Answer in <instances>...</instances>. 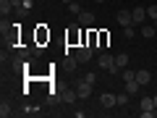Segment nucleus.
Masks as SVG:
<instances>
[{"label": "nucleus", "instance_id": "22", "mask_svg": "<svg viewBox=\"0 0 157 118\" xmlns=\"http://www.w3.org/2000/svg\"><path fill=\"white\" fill-rule=\"evenodd\" d=\"M32 6H34L32 0H24V6H21V8H18V11H32Z\"/></svg>", "mask_w": 157, "mask_h": 118}, {"label": "nucleus", "instance_id": "9", "mask_svg": "<svg viewBox=\"0 0 157 118\" xmlns=\"http://www.w3.org/2000/svg\"><path fill=\"white\" fill-rule=\"evenodd\" d=\"M13 11H16V6H13L11 0H0V13H3V16H11Z\"/></svg>", "mask_w": 157, "mask_h": 118}, {"label": "nucleus", "instance_id": "25", "mask_svg": "<svg viewBox=\"0 0 157 118\" xmlns=\"http://www.w3.org/2000/svg\"><path fill=\"white\" fill-rule=\"evenodd\" d=\"M63 3H66V6H68V3H73V0H63Z\"/></svg>", "mask_w": 157, "mask_h": 118}, {"label": "nucleus", "instance_id": "3", "mask_svg": "<svg viewBox=\"0 0 157 118\" xmlns=\"http://www.w3.org/2000/svg\"><path fill=\"white\" fill-rule=\"evenodd\" d=\"M92 87H94V84H89V81H86V79H81V81H78V84H76V92H78V100H86V97L92 95Z\"/></svg>", "mask_w": 157, "mask_h": 118}, {"label": "nucleus", "instance_id": "24", "mask_svg": "<svg viewBox=\"0 0 157 118\" xmlns=\"http://www.w3.org/2000/svg\"><path fill=\"white\" fill-rule=\"evenodd\" d=\"M152 100H155V108H157V95H155V97H152Z\"/></svg>", "mask_w": 157, "mask_h": 118}, {"label": "nucleus", "instance_id": "23", "mask_svg": "<svg viewBox=\"0 0 157 118\" xmlns=\"http://www.w3.org/2000/svg\"><path fill=\"white\" fill-rule=\"evenodd\" d=\"M11 3H13V6H16V11H18V8L24 6V0H11Z\"/></svg>", "mask_w": 157, "mask_h": 118}, {"label": "nucleus", "instance_id": "17", "mask_svg": "<svg viewBox=\"0 0 157 118\" xmlns=\"http://www.w3.org/2000/svg\"><path fill=\"white\" fill-rule=\"evenodd\" d=\"M128 97H131V95H128V92L123 89L121 95H118V105H128Z\"/></svg>", "mask_w": 157, "mask_h": 118}, {"label": "nucleus", "instance_id": "18", "mask_svg": "<svg viewBox=\"0 0 157 118\" xmlns=\"http://www.w3.org/2000/svg\"><path fill=\"white\" fill-rule=\"evenodd\" d=\"M21 113H24V116H34V113H39V108H34V105H26Z\"/></svg>", "mask_w": 157, "mask_h": 118}, {"label": "nucleus", "instance_id": "21", "mask_svg": "<svg viewBox=\"0 0 157 118\" xmlns=\"http://www.w3.org/2000/svg\"><path fill=\"white\" fill-rule=\"evenodd\" d=\"M123 34H126V37H128V39L134 37V24H131V26H123Z\"/></svg>", "mask_w": 157, "mask_h": 118}, {"label": "nucleus", "instance_id": "26", "mask_svg": "<svg viewBox=\"0 0 157 118\" xmlns=\"http://www.w3.org/2000/svg\"><path fill=\"white\" fill-rule=\"evenodd\" d=\"M97 3H105V0H97Z\"/></svg>", "mask_w": 157, "mask_h": 118}, {"label": "nucleus", "instance_id": "15", "mask_svg": "<svg viewBox=\"0 0 157 118\" xmlns=\"http://www.w3.org/2000/svg\"><path fill=\"white\" fill-rule=\"evenodd\" d=\"M68 11L78 16V13H81V0H73V3H68Z\"/></svg>", "mask_w": 157, "mask_h": 118}, {"label": "nucleus", "instance_id": "6", "mask_svg": "<svg viewBox=\"0 0 157 118\" xmlns=\"http://www.w3.org/2000/svg\"><path fill=\"white\" fill-rule=\"evenodd\" d=\"M118 24H121V26H131V24H134L131 11H118Z\"/></svg>", "mask_w": 157, "mask_h": 118}, {"label": "nucleus", "instance_id": "2", "mask_svg": "<svg viewBox=\"0 0 157 118\" xmlns=\"http://www.w3.org/2000/svg\"><path fill=\"white\" fill-rule=\"evenodd\" d=\"M73 55H76L78 63H89L92 55H94V47H92V45H81V47H76V53H73Z\"/></svg>", "mask_w": 157, "mask_h": 118}, {"label": "nucleus", "instance_id": "8", "mask_svg": "<svg viewBox=\"0 0 157 118\" xmlns=\"http://www.w3.org/2000/svg\"><path fill=\"white\" fill-rule=\"evenodd\" d=\"M131 16H134V24H141L147 18V8H131Z\"/></svg>", "mask_w": 157, "mask_h": 118}, {"label": "nucleus", "instance_id": "19", "mask_svg": "<svg viewBox=\"0 0 157 118\" xmlns=\"http://www.w3.org/2000/svg\"><path fill=\"white\" fill-rule=\"evenodd\" d=\"M147 16L155 21V18H157V6H149V8H147Z\"/></svg>", "mask_w": 157, "mask_h": 118}, {"label": "nucleus", "instance_id": "16", "mask_svg": "<svg viewBox=\"0 0 157 118\" xmlns=\"http://www.w3.org/2000/svg\"><path fill=\"white\" fill-rule=\"evenodd\" d=\"M11 113H13V110H11V105H8V102L3 100V102H0V116H3V118H8Z\"/></svg>", "mask_w": 157, "mask_h": 118}, {"label": "nucleus", "instance_id": "14", "mask_svg": "<svg viewBox=\"0 0 157 118\" xmlns=\"http://www.w3.org/2000/svg\"><path fill=\"white\" fill-rule=\"evenodd\" d=\"M121 76H123V81H134V79H136V71H134V68H123Z\"/></svg>", "mask_w": 157, "mask_h": 118}, {"label": "nucleus", "instance_id": "7", "mask_svg": "<svg viewBox=\"0 0 157 118\" xmlns=\"http://www.w3.org/2000/svg\"><path fill=\"white\" fill-rule=\"evenodd\" d=\"M136 81H139L141 87H144V84H149V81H152V73L147 71V68H139V71H136Z\"/></svg>", "mask_w": 157, "mask_h": 118}, {"label": "nucleus", "instance_id": "10", "mask_svg": "<svg viewBox=\"0 0 157 118\" xmlns=\"http://www.w3.org/2000/svg\"><path fill=\"white\" fill-rule=\"evenodd\" d=\"M60 100L71 105V102H76V100H78V92H76V89H66V92L60 95Z\"/></svg>", "mask_w": 157, "mask_h": 118}, {"label": "nucleus", "instance_id": "12", "mask_svg": "<svg viewBox=\"0 0 157 118\" xmlns=\"http://www.w3.org/2000/svg\"><path fill=\"white\" fill-rule=\"evenodd\" d=\"M139 89H141V84L136 81V79H134V81H126V92H128V95H136Z\"/></svg>", "mask_w": 157, "mask_h": 118}, {"label": "nucleus", "instance_id": "11", "mask_svg": "<svg viewBox=\"0 0 157 118\" xmlns=\"http://www.w3.org/2000/svg\"><path fill=\"white\" fill-rule=\"evenodd\" d=\"M115 66L121 68V71H123V68L128 66V55H126V53H121V55H115Z\"/></svg>", "mask_w": 157, "mask_h": 118}, {"label": "nucleus", "instance_id": "20", "mask_svg": "<svg viewBox=\"0 0 157 118\" xmlns=\"http://www.w3.org/2000/svg\"><path fill=\"white\" fill-rule=\"evenodd\" d=\"M84 79H86V81H89V84H94V81H97V73H94V71H89V73H86Z\"/></svg>", "mask_w": 157, "mask_h": 118}, {"label": "nucleus", "instance_id": "4", "mask_svg": "<svg viewBox=\"0 0 157 118\" xmlns=\"http://www.w3.org/2000/svg\"><path fill=\"white\" fill-rule=\"evenodd\" d=\"M100 102H102V108H115V105H118V95H113V92H105V95L100 97Z\"/></svg>", "mask_w": 157, "mask_h": 118}, {"label": "nucleus", "instance_id": "1", "mask_svg": "<svg viewBox=\"0 0 157 118\" xmlns=\"http://www.w3.org/2000/svg\"><path fill=\"white\" fill-rule=\"evenodd\" d=\"M97 63H100V68H105V71H110V73H121V68L115 66V58L107 55V53H102V55L97 58Z\"/></svg>", "mask_w": 157, "mask_h": 118}, {"label": "nucleus", "instance_id": "13", "mask_svg": "<svg viewBox=\"0 0 157 118\" xmlns=\"http://www.w3.org/2000/svg\"><path fill=\"white\" fill-rule=\"evenodd\" d=\"M155 34H157V26H155V24H149V26H141V37L149 39V37H155Z\"/></svg>", "mask_w": 157, "mask_h": 118}, {"label": "nucleus", "instance_id": "5", "mask_svg": "<svg viewBox=\"0 0 157 118\" xmlns=\"http://www.w3.org/2000/svg\"><path fill=\"white\" fill-rule=\"evenodd\" d=\"M78 24H81V26H92V24H94V13L92 11H81L78 13Z\"/></svg>", "mask_w": 157, "mask_h": 118}]
</instances>
